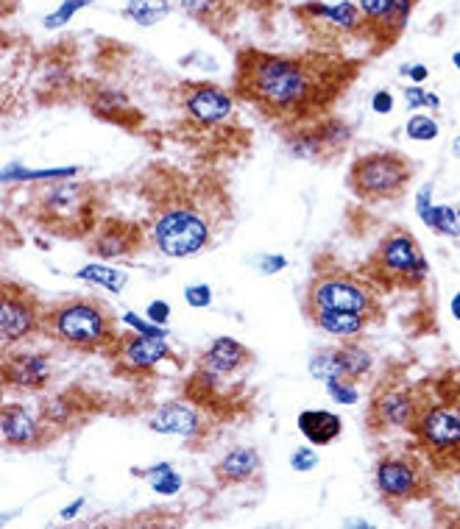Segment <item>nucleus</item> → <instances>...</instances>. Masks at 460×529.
Returning <instances> with one entry per match:
<instances>
[{
	"instance_id": "1",
	"label": "nucleus",
	"mask_w": 460,
	"mask_h": 529,
	"mask_svg": "<svg viewBox=\"0 0 460 529\" xmlns=\"http://www.w3.org/2000/svg\"><path fill=\"white\" fill-rule=\"evenodd\" d=\"M355 76V65L327 53L243 51L237 56L235 92L274 123L299 129L324 115Z\"/></svg>"
},
{
	"instance_id": "2",
	"label": "nucleus",
	"mask_w": 460,
	"mask_h": 529,
	"mask_svg": "<svg viewBox=\"0 0 460 529\" xmlns=\"http://www.w3.org/2000/svg\"><path fill=\"white\" fill-rule=\"evenodd\" d=\"M215 229H218V220L212 215L210 204L198 193L179 187L154 204L151 246L162 257H196L215 243Z\"/></svg>"
},
{
	"instance_id": "3",
	"label": "nucleus",
	"mask_w": 460,
	"mask_h": 529,
	"mask_svg": "<svg viewBox=\"0 0 460 529\" xmlns=\"http://www.w3.org/2000/svg\"><path fill=\"white\" fill-rule=\"evenodd\" d=\"M42 335L73 351H112L118 343V318L109 304L95 296H73L45 307Z\"/></svg>"
},
{
	"instance_id": "4",
	"label": "nucleus",
	"mask_w": 460,
	"mask_h": 529,
	"mask_svg": "<svg viewBox=\"0 0 460 529\" xmlns=\"http://www.w3.org/2000/svg\"><path fill=\"white\" fill-rule=\"evenodd\" d=\"M28 215L59 237H84L95 232V195L90 184L81 181H48L31 201Z\"/></svg>"
},
{
	"instance_id": "5",
	"label": "nucleus",
	"mask_w": 460,
	"mask_h": 529,
	"mask_svg": "<svg viewBox=\"0 0 460 529\" xmlns=\"http://www.w3.org/2000/svg\"><path fill=\"white\" fill-rule=\"evenodd\" d=\"M413 179V165L405 154L396 151H371L360 156L349 168V190L368 204L377 201H396L408 190Z\"/></svg>"
},
{
	"instance_id": "6",
	"label": "nucleus",
	"mask_w": 460,
	"mask_h": 529,
	"mask_svg": "<svg viewBox=\"0 0 460 529\" xmlns=\"http://www.w3.org/2000/svg\"><path fill=\"white\" fill-rule=\"evenodd\" d=\"M310 310H338L366 315L371 321L380 318V304L374 296V287L346 271H318L304 296V312Z\"/></svg>"
},
{
	"instance_id": "7",
	"label": "nucleus",
	"mask_w": 460,
	"mask_h": 529,
	"mask_svg": "<svg viewBox=\"0 0 460 529\" xmlns=\"http://www.w3.org/2000/svg\"><path fill=\"white\" fill-rule=\"evenodd\" d=\"M368 271L382 284H405V287H419L430 273V262L421 254L419 240L408 229H394L380 240L374 257L368 262Z\"/></svg>"
},
{
	"instance_id": "8",
	"label": "nucleus",
	"mask_w": 460,
	"mask_h": 529,
	"mask_svg": "<svg viewBox=\"0 0 460 529\" xmlns=\"http://www.w3.org/2000/svg\"><path fill=\"white\" fill-rule=\"evenodd\" d=\"M45 307L28 287L3 279L0 282V337L3 349H12L14 343H23L28 337L42 335Z\"/></svg>"
},
{
	"instance_id": "9",
	"label": "nucleus",
	"mask_w": 460,
	"mask_h": 529,
	"mask_svg": "<svg viewBox=\"0 0 460 529\" xmlns=\"http://www.w3.org/2000/svg\"><path fill=\"white\" fill-rule=\"evenodd\" d=\"M419 443L427 449L433 460H455L460 457V407L449 401H433L421 407L416 426H413Z\"/></svg>"
},
{
	"instance_id": "10",
	"label": "nucleus",
	"mask_w": 460,
	"mask_h": 529,
	"mask_svg": "<svg viewBox=\"0 0 460 529\" xmlns=\"http://www.w3.org/2000/svg\"><path fill=\"white\" fill-rule=\"evenodd\" d=\"M374 485L388 504H405L421 499L427 491L424 468L410 454H385L374 465Z\"/></svg>"
},
{
	"instance_id": "11",
	"label": "nucleus",
	"mask_w": 460,
	"mask_h": 529,
	"mask_svg": "<svg viewBox=\"0 0 460 529\" xmlns=\"http://www.w3.org/2000/svg\"><path fill=\"white\" fill-rule=\"evenodd\" d=\"M293 14L302 20V26L316 28L318 37H352V34H366V17L360 6L352 0H338V3H324V0H307L296 6Z\"/></svg>"
},
{
	"instance_id": "12",
	"label": "nucleus",
	"mask_w": 460,
	"mask_h": 529,
	"mask_svg": "<svg viewBox=\"0 0 460 529\" xmlns=\"http://www.w3.org/2000/svg\"><path fill=\"white\" fill-rule=\"evenodd\" d=\"M288 137L290 154L296 159H321L332 151L335 154L343 151L352 140V129L338 117H327V120H313L299 129H290Z\"/></svg>"
},
{
	"instance_id": "13",
	"label": "nucleus",
	"mask_w": 460,
	"mask_h": 529,
	"mask_svg": "<svg viewBox=\"0 0 460 529\" xmlns=\"http://www.w3.org/2000/svg\"><path fill=\"white\" fill-rule=\"evenodd\" d=\"M421 407L424 404L416 396V390L408 388V385H388V388L377 390V396L371 401L368 424H371V429H405V432H413Z\"/></svg>"
},
{
	"instance_id": "14",
	"label": "nucleus",
	"mask_w": 460,
	"mask_h": 529,
	"mask_svg": "<svg viewBox=\"0 0 460 529\" xmlns=\"http://www.w3.org/2000/svg\"><path fill=\"white\" fill-rule=\"evenodd\" d=\"M109 357L115 362L118 374H148L154 371L159 362L171 360L173 351L168 346V337L151 335H120L118 343L112 346Z\"/></svg>"
},
{
	"instance_id": "15",
	"label": "nucleus",
	"mask_w": 460,
	"mask_h": 529,
	"mask_svg": "<svg viewBox=\"0 0 460 529\" xmlns=\"http://www.w3.org/2000/svg\"><path fill=\"white\" fill-rule=\"evenodd\" d=\"M182 109L190 123H196L201 129L212 126H224L235 115V101L232 92L215 84H184L182 87Z\"/></svg>"
},
{
	"instance_id": "16",
	"label": "nucleus",
	"mask_w": 460,
	"mask_h": 529,
	"mask_svg": "<svg viewBox=\"0 0 460 529\" xmlns=\"http://www.w3.org/2000/svg\"><path fill=\"white\" fill-rule=\"evenodd\" d=\"M48 421V418H45ZM42 418H37L34 410H28L23 404H3L0 410V435L3 443L12 449H40L42 443H48V426Z\"/></svg>"
},
{
	"instance_id": "17",
	"label": "nucleus",
	"mask_w": 460,
	"mask_h": 529,
	"mask_svg": "<svg viewBox=\"0 0 460 529\" xmlns=\"http://www.w3.org/2000/svg\"><path fill=\"white\" fill-rule=\"evenodd\" d=\"M145 246V234L140 226L126 223V220H109L95 226V232L90 234V251L104 262L120 257H132L140 248Z\"/></svg>"
},
{
	"instance_id": "18",
	"label": "nucleus",
	"mask_w": 460,
	"mask_h": 529,
	"mask_svg": "<svg viewBox=\"0 0 460 529\" xmlns=\"http://www.w3.org/2000/svg\"><path fill=\"white\" fill-rule=\"evenodd\" d=\"M51 360L45 354H12L3 349V382L6 388L45 390L51 382Z\"/></svg>"
},
{
	"instance_id": "19",
	"label": "nucleus",
	"mask_w": 460,
	"mask_h": 529,
	"mask_svg": "<svg viewBox=\"0 0 460 529\" xmlns=\"http://www.w3.org/2000/svg\"><path fill=\"white\" fill-rule=\"evenodd\" d=\"M251 362V351L235 340V337H215L210 343V349L201 354V376L218 382L226 376L237 374L240 368H246Z\"/></svg>"
},
{
	"instance_id": "20",
	"label": "nucleus",
	"mask_w": 460,
	"mask_h": 529,
	"mask_svg": "<svg viewBox=\"0 0 460 529\" xmlns=\"http://www.w3.org/2000/svg\"><path fill=\"white\" fill-rule=\"evenodd\" d=\"M151 432L157 435H176V438H196L201 432V415L190 407V404H179L171 401L165 407H159L157 413L151 415Z\"/></svg>"
},
{
	"instance_id": "21",
	"label": "nucleus",
	"mask_w": 460,
	"mask_h": 529,
	"mask_svg": "<svg viewBox=\"0 0 460 529\" xmlns=\"http://www.w3.org/2000/svg\"><path fill=\"white\" fill-rule=\"evenodd\" d=\"M176 9L196 20L198 26L210 28V31H221V28L232 26L235 20L237 0H173Z\"/></svg>"
},
{
	"instance_id": "22",
	"label": "nucleus",
	"mask_w": 460,
	"mask_h": 529,
	"mask_svg": "<svg viewBox=\"0 0 460 529\" xmlns=\"http://www.w3.org/2000/svg\"><path fill=\"white\" fill-rule=\"evenodd\" d=\"M260 468H263V460H260L257 449L237 446L232 452H226L224 460L215 465V474L224 485H246L251 479L260 477Z\"/></svg>"
},
{
	"instance_id": "23",
	"label": "nucleus",
	"mask_w": 460,
	"mask_h": 529,
	"mask_svg": "<svg viewBox=\"0 0 460 529\" xmlns=\"http://www.w3.org/2000/svg\"><path fill=\"white\" fill-rule=\"evenodd\" d=\"M296 426H299L304 440L313 443V446H329L332 440L341 438L343 432L341 415L329 413V410H304V413H299Z\"/></svg>"
},
{
	"instance_id": "24",
	"label": "nucleus",
	"mask_w": 460,
	"mask_h": 529,
	"mask_svg": "<svg viewBox=\"0 0 460 529\" xmlns=\"http://www.w3.org/2000/svg\"><path fill=\"white\" fill-rule=\"evenodd\" d=\"M307 318L316 323L321 332H327L332 337H355L366 329L371 318L366 315H357V312H338V310H310Z\"/></svg>"
},
{
	"instance_id": "25",
	"label": "nucleus",
	"mask_w": 460,
	"mask_h": 529,
	"mask_svg": "<svg viewBox=\"0 0 460 529\" xmlns=\"http://www.w3.org/2000/svg\"><path fill=\"white\" fill-rule=\"evenodd\" d=\"M413 9H416V0H394L391 12L385 14V20H382L380 26H377V31L371 34V42H374L377 48L394 45L396 39L405 34L410 17H413Z\"/></svg>"
},
{
	"instance_id": "26",
	"label": "nucleus",
	"mask_w": 460,
	"mask_h": 529,
	"mask_svg": "<svg viewBox=\"0 0 460 529\" xmlns=\"http://www.w3.org/2000/svg\"><path fill=\"white\" fill-rule=\"evenodd\" d=\"M310 374L316 376L318 382L349 379V362H346V349H343V343L316 351V354L310 357ZM352 382H355V379H352Z\"/></svg>"
},
{
	"instance_id": "27",
	"label": "nucleus",
	"mask_w": 460,
	"mask_h": 529,
	"mask_svg": "<svg viewBox=\"0 0 460 529\" xmlns=\"http://www.w3.org/2000/svg\"><path fill=\"white\" fill-rule=\"evenodd\" d=\"M92 112L104 120H115V123H132L137 120V112L129 104V98L120 90H98L92 92Z\"/></svg>"
},
{
	"instance_id": "28",
	"label": "nucleus",
	"mask_w": 460,
	"mask_h": 529,
	"mask_svg": "<svg viewBox=\"0 0 460 529\" xmlns=\"http://www.w3.org/2000/svg\"><path fill=\"white\" fill-rule=\"evenodd\" d=\"M173 0H126L123 17L140 28L159 26L168 14L173 12Z\"/></svg>"
},
{
	"instance_id": "29",
	"label": "nucleus",
	"mask_w": 460,
	"mask_h": 529,
	"mask_svg": "<svg viewBox=\"0 0 460 529\" xmlns=\"http://www.w3.org/2000/svg\"><path fill=\"white\" fill-rule=\"evenodd\" d=\"M76 279L95 284V287H104V290L118 296V293H123V287L129 284V273L118 271L112 265H104V262H90L81 271H76Z\"/></svg>"
},
{
	"instance_id": "30",
	"label": "nucleus",
	"mask_w": 460,
	"mask_h": 529,
	"mask_svg": "<svg viewBox=\"0 0 460 529\" xmlns=\"http://www.w3.org/2000/svg\"><path fill=\"white\" fill-rule=\"evenodd\" d=\"M419 220L430 232L449 237V240H460V215L458 209L449 204H433Z\"/></svg>"
},
{
	"instance_id": "31",
	"label": "nucleus",
	"mask_w": 460,
	"mask_h": 529,
	"mask_svg": "<svg viewBox=\"0 0 460 529\" xmlns=\"http://www.w3.org/2000/svg\"><path fill=\"white\" fill-rule=\"evenodd\" d=\"M81 170L79 168H53V170H28L17 162H9L0 179L3 184H14V181H62V179H76Z\"/></svg>"
},
{
	"instance_id": "32",
	"label": "nucleus",
	"mask_w": 460,
	"mask_h": 529,
	"mask_svg": "<svg viewBox=\"0 0 460 529\" xmlns=\"http://www.w3.org/2000/svg\"><path fill=\"white\" fill-rule=\"evenodd\" d=\"M137 474L148 479L151 491L159 493V496H173V493L182 491V474L171 463H157L151 465L148 471H137Z\"/></svg>"
},
{
	"instance_id": "33",
	"label": "nucleus",
	"mask_w": 460,
	"mask_h": 529,
	"mask_svg": "<svg viewBox=\"0 0 460 529\" xmlns=\"http://www.w3.org/2000/svg\"><path fill=\"white\" fill-rule=\"evenodd\" d=\"M405 134H408V140H413V142H433V140H438L441 126H438V120H435L433 115H427V112H416V115L408 117V123H405Z\"/></svg>"
},
{
	"instance_id": "34",
	"label": "nucleus",
	"mask_w": 460,
	"mask_h": 529,
	"mask_svg": "<svg viewBox=\"0 0 460 529\" xmlns=\"http://www.w3.org/2000/svg\"><path fill=\"white\" fill-rule=\"evenodd\" d=\"M405 95V106L410 112H438L441 109V98L435 92L424 90V84H410L402 90Z\"/></svg>"
},
{
	"instance_id": "35",
	"label": "nucleus",
	"mask_w": 460,
	"mask_h": 529,
	"mask_svg": "<svg viewBox=\"0 0 460 529\" xmlns=\"http://www.w3.org/2000/svg\"><path fill=\"white\" fill-rule=\"evenodd\" d=\"M95 0H62L51 14H45V20H42V26L45 28H65L81 9H87L92 6Z\"/></svg>"
},
{
	"instance_id": "36",
	"label": "nucleus",
	"mask_w": 460,
	"mask_h": 529,
	"mask_svg": "<svg viewBox=\"0 0 460 529\" xmlns=\"http://www.w3.org/2000/svg\"><path fill=\"white\" fill-rule=\"evenodd\" d=\"M357 6L366 17V37H371L377 31V26L385 20V14L391 12L394 0H357Z\"/></svg>"
},
{
	"instance_id": "37",
	"label": "nucleus",
	"mask_w": 460,
	"mask_h": 529,
	"mask_svg": "<svg viewBox=\"0 0 460 529\" xmlns=\"http://www.w3.org/2000/svg\"><path fill=\"white\" fill-rule=\"evenodd\" d=\"M324 385H327L329 399L335 401V404H346V407L357 404V396H360V393H357V385L352 379H329Z\"/></svg>"
},
{
	"instance_id": "38",
	"label": "nucleus",
	"mask_w": 460,
	"mask_h": 529,
	"mask_svg": "<svg viewBox=\"0 0 460 529\" xmlns=\"http://www.w3.org/2000/svg\"><path fill=\"white\" fill-rule=\"evenodd\" d=\"M120 321L126 323L129 329H134V332H140V335H151V337L171 335V332H168V326H159V323H154L151 318H140L137 312H123V315H120Z\"/></svg>"
},
{
	"instance_id": "39",
	"label": "nucleus",
	"mask_w": 460,
	"mask_h": 529,
	"mask_svg": "<svg viewBox=\"0 0 460 529\" xmlns=\"http://www.w3.org/2000/svg\"><path fill=\"white\" fill-rule=\"evenodd\" d=\"M184 301L193 310H207L212 304V287L210 284H187L184 287Z\"/></svg>"
},
{
	"instance_id": "40",
	"label": "nucleus",
	"mask_w": 460,
	"mask_h": 529,
	"mask_svg": "<svg viewBox=\"0 0 460 529\" xmlns=\"http://www.w3.org/2000/svg\"><path fill=\"white\" fill-rule=\"evenodd\" d=\"M318 463H321V457H318L316 449H310V446H299L296 452L290 454V468H293V471H299V474L313 471Z\"/></svg>"
},
{
	"instance_id": "41",
	"label": "nucleus",
	"mask_w": 460,
	"mask_h": 529,
	"mask_svg": "<svg viewBox=\"0 0 460 529\" xmlns=\"http://www.w3.org/2000/svg\"><path fill=\"white\" fill-rule=\"evenodd\" d=\"M254 265H257V271L263 273V276H274V273L288 268V259L282 257V254H260V257L254 259Z\"/></svg>"
},
{
	"instance_id": "42",
	"label": "nucleus",
	"mask_w": 460,
	"mask_h": 529,
	"mask_svg": "<svg viewBox=\"0 0 460 529\" xmlns=\"http://www.w3.org/2000/svg\"><path fill=\"white\" fill-rule=\"evenodd\" d=\"M396 109V98L391 90H377L371 95V112L374 115H391Z\"/></svg>"
},
{
	"instance_id": "43",
	"label": "nucleus",
	"mask_w": 460,
	"mask_h": 529,
	"mask_svg": "<svg viewBox=\"0 0 460 529\" xmlns=\"http://www.w3.org/2000/svg\"><path fill=\"white\" fill-rule=\"evenodd\" d=\"M145 318H151L159 326H168V318H171V304L168 301H151L148 310H145Z\"/></svg>"
},
{
	"instance_id": "44",
	"label": "nucleus",
	"mask_w": 460,
	"mask_h": 529,
	"mask_svg": "<svg viewBox=\"0 0 460 529\" xmlns=\"http://www.w3.org/2000/svg\"><path fill=\"white\" fill-rule=\"evenodd\" d=\"M399 76L410 78L413 84H424L430 78V67L421 65V62H410V65L399 67Z\"/></svg>"
},
{
	"instance_id": "45",
	"label": "nucleus",
	"mask_w": 460,
	"mask_h": 529,
	"mask_svg": "<svg viewBox=\"0 0 460 529\" xmlns=\"http://www.w3.org/2000/svg\"><path fill=\"white\" fill-rule=\"evenodd\" d=\"M430 207H433V184L427 181V184H421L419 193H416V215L421 218Z\"/></svg>"
},
{
	"instance_id": "46",
	"label": "nucleus",
	"mask_w": 460,
	"mask_h": 529,
	"mask_svg": "<svg viewBox=\"0 0 460 529\" xmlns=\"http://www.w3.org/2000/svg\"><path fill=\"white\" fill-rule=\"evenodd\" d=\"M84 504H87V499H84V496H79L76 502H70L67 507H62V513H59V518H62V521H70V518H76L81 513V510H84Z\"/></svg>"
},
{
	"instance_id": "47",
	"label": "nucleus",
	"mask_w": 460,
	"mask_h": 529,
	"mask_svg": "<svg viewBox=\"0 0 460 529\" xmlns=\"http://www.w3.org/2000/svg\"><path fill=\"white\" fill-rule=\"evenodd\" d=\"M449 312H452V318L460 323V290L452 296V301H449Z\"/></svg>"
},
{
	"instance_id": "48",
	"label": "nucleus",
	"mask_w": 460,
	"mask_h": 529,
	"mask_svg": "<svg viewBox=\"0 0 460 529\" xmlns=\"http://www.w3.org/2000/svg\"><path fill=\"white\" fill-rule=\"evenodd\" d=\"M452 154L460 156V134H458V137H455V142H452Z\"/></svg>"
},
{
	"instance_id": "49",
	"label": "nucleus",
	"mask_w": 460,
	"mask_h": 529,
	"mask_svg": "<svg viewBox=\"0 0 460 529\" xmlns=\"http://www.w3.org/2000/svg\"><path fill=\"white\" fill-rule=\"evenodd\" d=\"M452 65H455V70H458V73H460V51L452 53Z\"/></svg>"
},
{
	"instance_id": "50",
	"label": "nucleus",
	"mask_w": 460,
	"mask_h": 529,
	"mask_svg": "<svg viewBox=\"0 0 460 529\" xmlns=\"http://www.w3.org/2000/svg\"><path fill=\"white\" fill-rule=\"evenodd\" d=\"M455 493L460 496V474H458V482H455Z\"/></svg>"
},
{
	"instance_id": "51",
	"label": "nucleus",
	"mask_w": 460,
	"mask_h": 529,
	"mask_svg": "<svg viewBox=\"0 0 460 529\" xmlns=\"http://www.w3.org/2000/svg\"><path fill=\"white\" fill-rule=\"evenodd\" d=\"M458 215H460V209H458Z\"/></svg>"
}]
</instances>
